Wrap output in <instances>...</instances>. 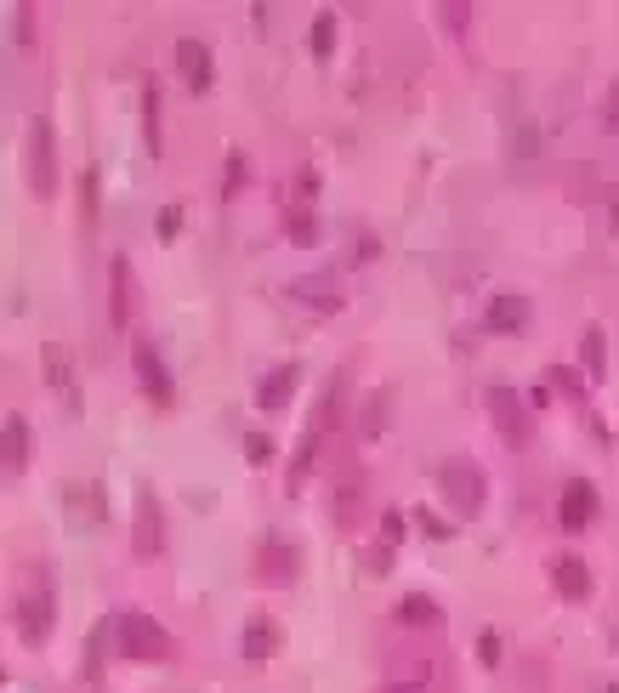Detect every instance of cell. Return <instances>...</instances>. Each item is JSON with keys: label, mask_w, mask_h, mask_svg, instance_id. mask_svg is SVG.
I'll list each match as a JSON object with an SVG mask.
<instances>
[{"label": "cell", "mask_w": 619, "mask_h": 693, "mask_svg": "<svg viewBox=\"0 0 619 693\" xmlns=\"http://www.w3.org/2000/svg\"><path fill=\"white\" fill-rule=\"evenodd\" d=\"M114 631H120V654L125 659H142V665L171 659V637H165L160 625H154V614H142V608H125Z\"/></svg>", "instance_id": "1"}, {"label": "cell", "mask_w": 619, "mask_h": 693, "mask_svg": "<svg viewBox=\"0 0 619 693\" xmlns=\"http://www.w3.org/2000/svg\"><path fill=\"white\" fill-rule=\"evenodd\" d=\"M23 171H29V188L40 199L57 194V137H52V120H35L29 125V148H23Z\"/></svg>", "instance_id": "2"}, {"label": "cell", "mask_w": 619, "mask_h": 693, "mask_svg": "<svg viewBox=\"0 0 619 693\" xmlns=\"http://www.w3.org/2000/svg\"><path fill=\"white\" fill-rule=\"evenodd\" d=\"M52 614H57L52 586H46V580H29L18 597V637L29 642V648H40V642L52 637Z\"/></svg>", "instance_id": "3"}, {"label": "cell", "mask_w": 619, "mask_h": 693, "mask_svg": "<svg viewBox=\"0 0 619 693\" xmlns=\"http://www.w3.org/2000/svg\"><path fill=\"white\" fill-rule=\"evenodd\" d=\"M438 483H443V495H449V506H455L460 517H472L483 506V472L472 461H449L438 472Z\"/></svg>", "instance_id": "4"}, {"label": "cell", "mask_w": 619, "mask_h": 693, "mask_svg": "<svg viewBox=\"0 0 619 693\" xmlns=\"http://www.w3.org/2000/svg\"><path fill=\"white\" fill-rule=\"evenodd\" d=\"M557 523H563L568 534H580V529L597 523V489H591L585 478H574L563 489V500H557Z\"/></svg>", "instance_id": "5"}, {"label": "cell", "mask_w": 619, "mask_h": 693, "mask_svg": "<svg viewBox=\"0 0 619 693\" xmlns=\"http://www.w3.org/2000/svg\"><path fill=\"white\" fill-rule=\"evenodd\" d=\"M489 409H495L500 438H506V444H512V449L529 444V409L517 404V392H512V387H495V392H489Z\"/></svg>", "instance_id": "6"}, {"label": "cell", "mask_w": 619, "mask_h": 693, "mask_svg": "<svg viewBox=\"0 0 619 693\" xmlns=\"http://www.w3.org/2000/svg\"><path fill=\"white\" fill-rule=\"evenodd\" d=\"M171 63H177V74H182V80H188L194 91L211 86V46H205V40H177Z\"/></svg>", "instance_id": "7"}, {"label": "cell", "mask_w": 619, "mask_h": 693, "mask_svg": "<svg viewBox=\"0 0 619 693\" xmlns=\"http://www.w3.org/2000/svg\"><path fill=\"white\" fill-rule=\"evenodd\" d=\"M0 466H6V472H23V466H29V421H23V415H6V421H0Z\"/></svg>", "instance_id": "8"}, {"label": "cell", "mask_w": 619, "mask_h": 693, "mask_svg": "<svg viewBox=\"0 0 619 693\" xmlns=\"http://www.w3.org/2000/svg\"><path fill=\"white\" fill-rule=\"evenodd\" d=\"M131 358H137V375H142V387H148V398H154V404H171V375H165L160 353H154L148 341H137Z\"/></svg>", "instance_id": "9"}, {"label": "cell", "mask_w": 619, "mask_h": 693, "mask_svg": "<svg viewBox=\"0 0 619 693\" xmlns=\"http://www.w3.org/2000/svg\"><path fill=\"white\" fill-rule=\"evenodd\" d=\"M256 574L273 580V586H290V580H296V551L284 546V540H267V546L256 551Z\"/></svg>", "instance_id": "10"}, {"label": "cell", "mask_w": 619, "mask_h": 693, "mask_svg": "<svg viewBox=\"0 0 619 693\" xmlns=\"http://www.w3.org/2000/svg\"><path fill=\"white\" fill-rule=\"evenodd\" d=\"M551 586H557V597H568V603H585V597H591V574H585L580 557H557V563H551Z\"/></svg>", "instance_id": "11"}, {"label": "cell", "mask_w": 619, "mask_h": 693, "mask_svg": "<svg viewBox=\"0 0 619 693\" xmlns=\"http://www.w3.org/2000/svg\"><path fill=\"white\" fill-rule=\"evenodd\" d=\"M137 506H142V523H137V546L148 551V557H160V551H165V523H160V500H154V495H148V489H142V500H137Z\"/></svg>", "instance_id": "12"}, {"label": "cell", "mask_w": 619, "mask_h": 693, "mask_svg": "<svg viewBox=\"0 0 619 693\" xmlns=\"http://www.w3.org/2000/svg\"><path fill=\"white\" fill-rule=\"evenodd\" d=\"M273 654H279V625H273V620H250V631H245V659H250V665H267Z\"/></svg>", "instance_id": "13"}, {"label": "cell", "mask_w": 619, "mask_h": 693, "mask_svg": "<svg viewBox=\"0 0 619 693\" xmlns=\"http://www.w3.org/2000/svg\"><path fill=\"white\" fill-rule=\"evenodd\" d=\"M523 324H529V302H523V296L506 290V296L489 302V330H523Z\"/></svg>", "instance_id": "14"}, {"label": "cell", "mask_w": 619, "mask_h": 693, "mask_svg": "<svg viewBox=\"0 0 619 693\" xmlns=\"http://www.w3.org/2000/svg\"><path fill=\"white\" fill-rule=\"evenodd\" d=\"M296 296H301L307 307H319V313H336V307H341L336 279H296Z\"/></svg>", "instance_id": "15"}, {"label": "cell", "mask_w": 619, "mask_h": 693, "mask_svg": "<svg viewBox=\"0 0 619 693\" xmlns=\"http://www.w3.org/2000/svg\"><path fill=\"white\" fill-rule=\"evenodd\" d=\"M296 375H301L296 364H279L273 375H262V387H256V398H262L267 409H279L284 398H290V387H296Z\"/></svg>", "instance_id": "16"}, {"label": "cell", "mask_w": 619, "mask_h": 693, "mask_svg": "<svg viewBox=\"0 0 619 693\" xmlns=\"http://www.w3.org/2000/svg\"><path fill=\"white\" fill-rule=\"evenodd\" d=\"M108 279H114V330H125V324H131V267L114 262Z\"/></svg>", "instance_id": "17"}, {"label": "cell", "mask_w": 619, "mask_h": 693, "mask_svg": "<svg viewBox=\"0 0 619 693\" xmlns=\"http://www.w3.org/2000/svg\"><path fill=\"white\" fill-rule=\"evenodd\" d=\"M46 370H52V387H57V398H63V404H80V398H74V375H69V358H63V347H46Z\"/></svg>", "instance_id": "18"}, {"label": "cell", "mask_w": 619, "mask_h": 693, "mask_svg": "<svg viewBox=\"0 0 619 693\" xmlns=\"http://www.w3.org/2000/svg\"><path fill=\"white\" fill-rule=\"evenodd\" d=\"M398 625H438V603H432V597H421V591H415V597H404V603H398Z\"/></svg>", "instance_id": "19"}, {"label": "cell", "mask_w": 619, "mask_h": 693, "mask_svg": "<svg viewBox=\"0 0 619 693\" xmlns=\"http://www.w3.org/2000/svg\"><path fill=\"white\" fill-rule=\"evenodd\" d=\"M142 131H148V148L160 154V91L142 86Z\"/></svg>", "instance_id": "20"}, {"label": "cell", "mask_w": 619, "mask_h": 693, "mask_svg": "<svg viewBox=\"0 0 619 693\" xmlns=\"http://www.w3.org/2000/svg\"><path fill=\"white\" fill-rule=\"evenodd\" d=\"M580 353H585V375L597 381V375H602V364H608V353H602V330H597V324L585 330V347H580Z\"/></svg>", "instance_id": "21"}, {"label": "cell", "mask_w": 619, "mask_h": 693, "mask_svg": "<svg viewBox=\"0 0 619 693\" xmlns=\"http://www.w3.org/2000/svg\"><path fill=\"white\" fill-rule=\"evenodd\" d=\"M307 46H313L319 57H330V46H336V18H330V12H324V18L313 23V35H307Z\"/></svg>", "instance_id": "22"}, {"label": "cell", "mask_w": 619, "mask_h": 693, "mask_svg": "<svg viewBox=\"0 0 619 693\" xmlns=\"http://www.w3.org/2000/svg\"><path fill=\"white\" fill-rule=\"evenodd\" d=\"M290 239H296V245H313V239H319V222H307V216H290Z\"/></svg>", "instance_id": "23"}, {"label": "cell", "mask_w": 619, "mask_h": 693, "mask_svg": "<svg viewBox=\"0 0 619 693\" xmlns=\"http://www.w3.org/2000/svg\"><path fill=\"white\" fill-rule=\"evenodd\" d=\"M546 387H563V392H585V387H580V375H574V370H551V375H546Z\"/></svg>", "instance_id": "24"}, {"label": "cell", "mask_w": 619, "mask_h": 693, "mask_svg": "<svg viewBox=\"0 0 619 693\" xmlns=\"http://www.w3.org/2000/svg\"><path fill=\"white\" fill-rule=\"evenodd\" d=\"M478 654H483V665H500V637L495 631H483L478 637Z\"/></svg>", "instance_id": "25"}, {"label": "cell", "mask_w": 619, "mask_h": 693, "mask_svg": "<svg viewBox=\"0 0 619 693\" xmlns=\"http://www.w3.org/2000/svg\"><path fill=\"white\" fill-rule=\"evenodd\" d=\"M245 449H250V461H256V466H262L267 455H273V444H267L262 432H250V444H245Z\"/></svg>", "instance_id": "26"}, {"label": "cell", "mask_w": 619, "mask_h": 693, "mask_svg": "<svg viewBox=\"0 0 619 693\" xmlns=\"http://www.w3.org/2000/svg\"><path fill=\"white\" fill-rule=\"evenodd\" d=\"M608 125L619 131V86H614V97H608Z\"/></svg>", "instance_id": "27"}, {"label": "cell", "mask_w": 619, "mask_h": 693, "mask_svg": "<svg viewBox=\"0 0 619 693\" xmlns=\"http://www.w3.org/2000/svg\"><path fill=\"white\" fill-rule=\"evenodd\" d=\"M387 693H415V682H409V688H387Z\"/></svg>", "instance_id": "28"}]
</instances>
